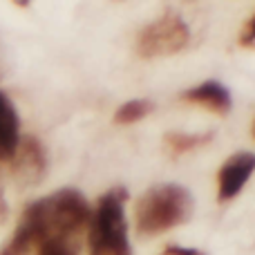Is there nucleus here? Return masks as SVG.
Listing matches in <instances>:
<instances>
[{"label":"nucleus","instance_id":"0eeeda50","mask_svg":"<svg viewBox=\"0 0 255 255\" xmlns=\"http://www.w3.org/2000/svg\"><path fill=\"white\" fill-rule=\"evenodd\" d=\"M20 117L13 101L0 90V163H9L20 143Z\"/></svg>","mask_w":255,"mask_h":255},{"label":"nucleus","instance_id":"423d86ee","mask_svg":"<svg viewBox=\"0 0 255 255\" xmlns=\"http://www.w3.org/2000/svg\"><path fill=\"white\" fill-rule=\"evenodd\" d=\"M253 170H255L253 152H235L233 157L226 159L224 166L217 172V199L222 204L231 202L244 188V184L253 175Z\"/></svg>","mask_w":255,"mask_h":255},{"label":"nucleus","instance_id":"f8f14e48","mask_svg":"<svg viewBox=\"0 0 255 255\" xmlns=\"http://www.w3.org/2000/svg\"><path fill=\"white\" fill-rule=\"evenodd\" d=\"M159 255H202L199 251H193V249H181V247H168L166 251H161Z\"/></svg>","mask_w":255,"mask_h":255},{"label":"nucleus","instance_id":"1a4fd4ad","mask_svg":"<svg viewBox=\"0 0 255 255\" xmlns=\"http://www.w3.org/2000/svg\"><path fill=\"white\" fill-rule=\"evenodd\" d=\"M208 141H211V134H181V132H170L163 139V145H166V150L172 157H177V154L190 152V150L199 148V145L208 143Z\"/></svg>","mask_w":255,"mask_h":255},{"label":"nucleus","instance_id":"f257e3e1","mask_svg":"<svg viewBox=\"0 0 255 255\" xmlns=\"http://www.w3.org/2000/svg\"><path fill=\"white\" fill-rule=\"evenodd\" d=\"M90 222V206L74 188H63L27 204L18 217L9 255H79L81 233Z\"/></svg>","mask_w":255,"mask_h":255},{"label":"nucleus","instance_id":"4468645a","mask_svg":"<svg viewBox=\"0 0 255 255\" xmlns=\"http://www.w3.org/2000/svg\"><path fill=\"white\" fill-rule=\"evenodd\" d=\"M0 255H9V253H7V251H4V249H2V251H0Z\"/></svg>","mask_w":255,"mask_h":255},{"label":"nucleus","instance_id":"39448f33","mask_svg":"<svg viewBox=\"0 0 255 255\" xmlns=\"http://www.w3.org/2000/svg\"><path fill=\"white\" fill-rule=\"evenodd\" d=\"M11 172L20 186H36L45 177L47 170V157H45L43 143L36 136L20 139L16 148V154L11 157Z\"/></svg>","mask_w":255,"mask_h":255},{"label":"nucleus","instance_id":"7ed1b4c3","mask_svg":"<svg viewBox=\"0 0 255 255\" xmlns=\"http://www.w3.org/2000/svg\"><path fill=\"white\" fill-rule=\"evenodd\" d=\"M124 188H112L99 199L88 222V249L90 255H132L128 242Z\"/></svg>","mask_w":255,"mask_h":255},{"label":"nucleus","instance_id":"20e7f679","mask_svg":"<svg viewBox=\"0 0 255 255\" xmlns=\"http://www.w3.org/2000/svg\"><path fill=\"white\" fill-rule=\"evenodd\" d=\"M190 31L188 25L181 20L179 13L166 11L161 18L143 27L136 40V54L141 58H157L177 54L188 45Z\"/></svg>","mask_w":255,"mask_h":255},{"label":"nucleus","instance_id":"9d476101","mask_svg":"<svg viewBox=\"0 0 255 255\" xmlns=\"http://www.w3.org/2000/svg\"><path fill=\"white\" fill-rule=\"evenodd\" d=\"M152 101H148V99H132L117 110L115 121L117 124H134V121L143 119L148 112H152Z\"/></svg>","mask_w":255,"mask_h":255},{"label":"nucleus","instance_id":"9b49d317","mask_svg":"<svg viewBox=\"0 0 255 255\" xmlns=\"http://www.w3.org/2000/svg\"><path fill=\"white\" fill-rule=\"evenodd\" d=\"M240 45L247 49H255V16L249 18L247 25L240 31Z\"/></svg>","mask_w":255,"mask_h":255},{"label":"nucleus","instance_id":"2eb2a0df","mask_svg":"<svg viewBox=\"0 0 255 255\" xmlns=\"http://www.w3.org/2000/svg\"><path fill=\"white\" fill-rule=\"evenodd\" d=\"M253 136H255V124H253Z\"/></svg>","mask_w":255,"mask_h":255},{"label":"nucleus","instance_id":"f03ea898","mask_svg":"<svg viewBox=\"0 0 255 255\" xmlns=\"http://www.w3.org/2000/svg\"><path fill=\"white\" fill-rule=\"evenodd\" d=\"M193 215V197L184 186L161 184L141 195L134 206V226L141 238H157Z\"/></svg>","mask_w":255,"mask_h":255},{"label":"nucleus","instance_id":"ddd939ff","mask_svg":"<svg viewBox=\"0 0 255 255\" xmlns=\"http://www.w3.org/2000/svg\"><path fill=\"white\" fill-rule=\"evenodd\" d=\"M7 202H4V188H2V181H0V222L7 220Z\"/></svg>","mask_w":255,"mask_h":255},{"label":"nucleus","instance_id":"6e6552de","mask_svg":"<svg viewBox=\"0 0 255 255\" xmlns=\"http://www.w3.org/2000/svg\"><path fill=\"white\" fill-rule=\"evenodd\" d=\"M181 99L193 106L206 108L215 115L224 117L231 112V92L220 83V81H204L197 88H190L181 94Z\"/></svg>","mask_w":255,"mask_h":255}]
</instances>
